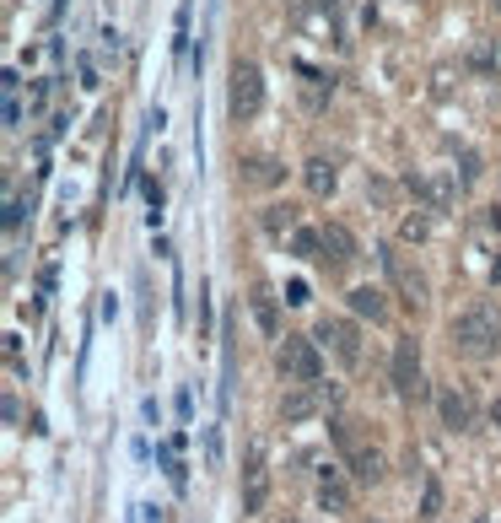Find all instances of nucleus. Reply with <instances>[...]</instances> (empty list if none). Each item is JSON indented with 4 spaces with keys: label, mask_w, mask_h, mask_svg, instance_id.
I'll use <instances>...</instances> for the list:
<instances>
[{
    "label": "nucleus",
    "mask_w": 501,
    "mask_h": 523,
    "mask_svg": "<svg viewBox=\"0 0 501 523\" xmlns=\"http://www.w3.org/2000/svg\"><path fill=\"white\" fill-rule=\"evenodd\" d=\"M447 335H453V350L458 356H469V361H491L501 356V308L496 302H469L453 324H447Z\"/></svg>",
    "instance_id": "1"
},
{
    "label": "nucleus",
    "mask_w": 501,
    "mask_h": 523,
    "mask_svg": "<svg viewBox=\"0 0 501 523\" xmlns=\"http://www.w3.org/2000/svg\"><path fill=\"white\" fill-rule=\"evenodd\" d=\"M389 378H393V394H399L404 405H421V400H426V378H421V340H415V335H399V340H393Z\"/></svg>",
    "instance_id": "2"
},
{
    "label": "nucleus",
    "mask_w": 501,
    "mask_h": 523,
    "mask_svg": "<svg viewBox=\"0 0 501 523\" xmlns=\"http://www.w3.org/2000/svg\"><path fill=\"white\" fill-rule=\"evenodd\" d=\"M378 259H383V276H389V287L399 291V302L410 308V313H421L426 308V297H432V287H426V276L393 248V243H378Z\"/></svg>",
    "instance_id": "3"
},
{
    "label": "nucleus",
    "mask_w": 501,
    "mask_h": 523,
    "mask_svg": "<svg viewBox=\"0 0 501 523\" xmlns=\"http://www.w3.org/2000/svg\"><path fill=\"white\" fill-rule=\"evenodd\" d=\"M265 109V70L254 65V59H237L232 65V81H226V114L237 119H254Z\"/></svg>",
    "instance_id": "4"
},
{
    "label": "nucleus",
    "mask_w": 501,
    "mask_h": 523,
    "mask_svg": "<svg viewBox=\"0 0 501 523\" xmlns=\"http://www.w3.org/2000/svg\"><path fill=\"white\" fill-rule=\"evenodd\" d=\"M280 378H286V383H318V378H324V356H318V340L286 335V340H280Z\"/></svg>",
    "instance_id": "5"
},
{
    "label": "nucleus",
    "mask_w": 501,
    "mask_h": 523,
    "mask_svg": "<svg viewBox=\"0 0 501 523\" xmlns=\"http://www.w3.org/2000/svg\"><path fill=\"white\" fill-rule=\"evenodd\" d=\"M313 340H318V346H329L339 367H356V361H361V329H356L350 319H329V313H324V319H318V329H313Z\"/></svg>",
    "instance_id": "6"
},
{
    "label": "nucleus",
    "mask_w": 501,
    "mask_h": 523,
    "mask_svg": "<svg viewBox=\"0 0 501 523\" xmlns=\"http://www.w3.org/2000/svg\"><path fill=\"white\" fill-rule=\"evenodd\" d=\"M324 400H339V389L334 383H297V394H286L280 400V421H308V415H318V405Z\"/></svg>",
    "instance_id": "7"
},
{
    "label": "nucleus",
    "mask_w": 501,
    "mask_h": 523,
    "mask_svg": "<svg viewBox=\"0 0 501 523\" xmlns=\"http://www.w3.org/2000/svg\"><path fill=\"white\" fill-rule=\"evenodd\" d=\"M437 415H443L447 432H469L475 426V394L469 389H443L437 394Z\"/></svg>",
    "instance_id": "8"
},
{
    "label": "nucleus",
    "mask_w": 501,
    "mask_h": 523,
    "mask_svg": "<svg viewBox=\"0 0 501 523\" xmlns=\"http://www.w3.org/2000/svg\"><path fill=\"white\" fill-rule=\"evenodd\" d=\"M243 475H248V486H243V513L254 518V513H265V502H270V475H265V454H259V448L248 454V469H243Z\"/></svg>",
    "instance_id": "9"
},
{
    "label": "nucleus",
    "mask_w": 501,
    "mask_h": 523,
    "mask_svg": "<svg viewBox=\"0 0 501 523\" xmlns=\"http://www.w3.org/2000/svg\"><path fill=\"white\" fill-rule=\"evenodd\" d=\"M318 507L324 513H350V480L339 475V465L318 469Z\"/></svg>",
    "instance_id": "10"
},
{
    "label": "nucleus",
    "mask_w": 501,
    "mask_h": 523,
    "mask_svg": "<svg viewBox=\"0 0 501 523\" xmlns=\"http://www.w3.org/2000/svg\"><path fill=\"white\" fill-rule=\"evenodd\" d=\"M318 237H324V265H329V270H345V265L356 259V237H350V227L324 222V227H318Z\"/></svg>",
    "instance_id": "11"
},
{
    "label": "nucleus",
    "mask_w": 501,
    "mask_h": 523,
    "mask_svg": "<svg viewBox=\"0 0 501 523\" xmlns=\"http://www.w3.org/2000/svg\"><path fill=\"white\" fill-rule=\"evenodd\" d=\"M410 189L432 205V211H447L453 194H458V173H432V178H410Z\"/></svg>",
    "instance_id": "12"
},
{
    "label": "nucleus",
    "mask_w": 501,
    "mask_h": 523,
    "mask_svg": "<svg viewBox=\"0 0 501 523\" xmlns=\"http://www.w3.org/2000/svg\"><path fill=\"white\" fill-rule=\"evenodd\" d=\"M248 308H254V324H259V335H280V297L270 287H254L248 291Z\"/></svg>",
    "instance_id": "13"
},
{
    "label": "nucleus",
    "mask_w": 501,
    "mask_h": 523,
    "mask_svg": "<svg viewBox=\"0 0 501 523\" xmlns=\"http://www.w3.org/2000/svg\"><path fill=\"white\" fill-rule=\"evenodd\" d=\"M350 313L383 324V319H389V291L383 287H350Z\"/></svg>",
    "instance_id": "14"
},
{
    "label": "nucleus",
    "mask_w": 501,
    "mask_h": 523,
    "mask_svg": "<svg viewBox=\"0 0 501 523\" xmlns=\"http://www.w3.org/2000/svg\"><path fill=\"white\" fill-rule=\"evenodd\" d=\"M302 183H308V194L329 200L334 189H339V173H334L329 157H308V162H302Z\"/></svg>",
    "instance_id": "15"
},
{
    "label": "nucleus",
    "mask_w": 501,
    "mask_h": 523,
    "mask_svg": "<svg viewBox=\"0 0 501 523\" xmlns=\"http://www.w3.org/2000/svg\"><path fill=\"white\" fill-rule=\"evenodd\" d=\"M237 178H243L248 189H276L280 178H286V168H280L276 157H248V162L237 168Z\"/></svg>",
    "instance_id": "16"
},
{
    "label": "nucleus",
    "mask_w": 501,
    "mask_h": 523,
    "mask_svg": "<svg viewBox=\"0 0 501 523\" xmlns=\"http://www.w3.org/2000/svg\"><path fill=\"white\" fill-rule=\"evenodd\" d=\"M383 469H389V459H383L378 448L350 454V475H356V486H378V480H383Z\"/></svg>",
    "instance_id": "17"
},
{
    "label": "nucleus",
    "mask_w": 501,
    "mask_h": 523,
    "mask_svg": "<svg viewBox=\"0 0 501 523\" xmlns=\"http://www.w3.org/2000/svg\"><path fill=\"white\" fill-rule=\"evenodd\" d=\"M356 426H361V421H329V437H334V448H339V454H345V459H350V454H361V448H367V443H361V432H356Z\"/></svg>",
    "instance_id": "18"
},
{
    "label": "nucleus",
    "mask_w": 501,
    "mask_h": 523,
    "mask_svg": "<svg viewBox=\"0 0 501 523\" xmlns=\"http://www.w3.org/2000/svg\"><path fill=\"white\" fill-rule=\"evenodd\" d=\"M291 254L297 259H324V237L313 233V227H297L291 233Z\"/></svg>",
    "instance_id": "19"
},
{
    "label": "nucleus",
    "mask_w": 501,
    "mask_h": 523,
    "mask_svg": "<svg viewBox=\"0 0 501 523\" xmlns=\"http://www.w3.org/2000/svg\"><path fill=\"white\" fill-rule=\"evenodd\" d=\"M291 222H297V205H270V211L259 216V227H265V233H286Z\"/></svg>",
    "instance_id": "20"
},
{
    "label": "nucleus",
    "mask_w": 501,
    "mask_h": 523,
    "mask_svg": "<svg viewBox=\"0 0 501 523\" xmlns=\"http://www.w3.org/2000/svg\"><path fill=\"white\" fill-rule=\"evenodd\" d=\"M421 518L426 523L443 518V486H437V480H426V491H421Z\"/></svg>",
    "instance_id": "21"
},
{
    "label": "nucleus",
    "mask_w": 501,
    "mask_h": 523,
    "mask_svg": "<svg viewBox=\"0 0 501 523\" xmlns=\"http://www.w3.org/2000/svg\"><path fill=\"white\" fill-rule=\"evenodd\" d=\"M426 233H432V222H426L421 211H410V216L399 222V237H404V243H421V237H426Z\"/></svg>",
    "instance_id": "22"
},
{
    "label": "nucleus",
    "mask_w": 501,
    "mask_h": 523,
    "mask_svg": "<svg viewBox=\"0 0 501 523\" xmlns=\"http://www.w3.org/2000/svg\"><path fill=\"white\" fill-rule=\"evenodd\" d=\"M453 173H458V183H475V178H480V157H475V152H464Z\"/></svg>",
    "instance_id": "23"
},
{
    "label": "nucleus",
    "mask_w": 501,
    "mask_h": 523,
    "mask_svg": "<svg viewBox=\"0 0 501 523\" xmlns=\"http://www.w3.org/2000/svg\"><path fill=\"white\" fill-rule=\"evenodd\" d=\"M286 308H308V281H291L286 287Z\"/></svg>",
    "instance_id": "24"
},
{
    "label": "nucleus",
    "mask_w": 501,
    "mask_h": 523,
    "mask_svg": "<svg viewBox=\"0 0 501 523\" xmlns=\"http://www.w3.org/2000/svg\"><path fill=\"white\" fill-rule=\"evenodd\" d=\"M205 459H211V465H222V432H216V426L205 432Z\"/></svg>",
    "instance_id": "25"
},
{
    "label": "nucleus",
    "mask_w": 501,
    "mask_h": 523,
    "mask_svg": "<svg viewBox=\"0 0 501 523\" xmlns=\"http://www.w3.org/2000/svg\"><path fill=\"white\" fill-rule=\"evenodd\" d=\"M205 329H211V287L200 281V335H205Z\"/></svg>",
    "instance_id": "26"
},
{
    "label": "nucleus",
    "mask_w": 501,
    "mask_h": 523,
    "mask_svg": "<svg viewBox=\"0 0 501 523\" xmlns=\"http://www.w3.org/2000/svg\"><path fill=\"white\" fill-rule=\"evenodd\" d=\"M469 65H475V70H491V65H496V55H491V49H485V44H480V49H475V55H469Z\"/></svg>",
    "instance_id": "27"
},
{
    "label": "nucleus",
    "mask_w": 501,
    "mask_h": 523,
    "mask_svg": "<svg viewBox=\"0 0 501 523\" xmlns=\"http://www.w3.org/2000/svg\"><path fill=\"white\" fill-rule=\"evenodd\" d=\"M485 415H491V426L501 432V400H491V410H485Z\"/></svg>",
    "instance_id": "28"
},
{
    "label": "nucleus",
    "mask_w": 501,
    "mask_h": 523,
    "mask_svg": "<svg viewBox=\"0 0 501 523\" xmlns=\"http://www.w3.org/2000/svg\"><path fill=\"white\" fill-rule=\"evenodd\" d=\"M491 281H496V287H501V259H496V265H491Z\"/></svg>",
    "instance_id": "29"
},
{
    "label": "nucleus",
    "mask_w": 501,
    "mask_h": 523,
    "mask_svg": "<svg viewBox=\"0 0 501 523\" xmlns=\"http://www.w3.org/2000/svg\"><path fill=\"white\" fill-rule=\"evenodd\" d=\"M318 5H329V11H334V5H339V0H318Z\"/></svg>",
    "instance_id": "30"
},
{
    "label": "nucleus",
    "mask_w": 501,
    "mask_h": 523,
    "mask_svg": "<svg viewBox=\"0 0 501 523\" xmlns=\"http://www.w3.org/2000/svg\"><path fill=\"white\" fill-rule=\"evenodd\" d=\"M475 523H491V518H475Z\"/></svg>",
    "instance_id": "31"
},
{
    "label": "nucleus",
    "mask_w": 501,
    "mask_h": 523,
    "mask_svg": "<svg viewBox=\"0 0 501 523\" xmlns=\"http://www.w3.org/2000/svg\"><path fill=\"white\" fill-rule=\"evenodd\" d=\"M496 11H501V0H496Z\"/></svg>",
    "instance_id": "32"
}]
</instances>
